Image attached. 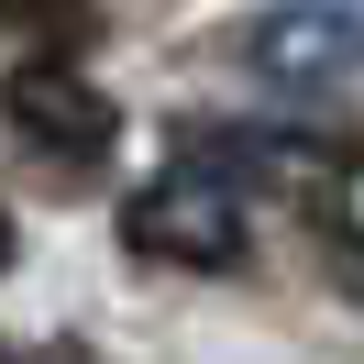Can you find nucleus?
<instances>
[{"label":"nucleus","instance_id":"f257e3e1","mask_svg":"<svg viewBox=\"0 0 364 364\" xmlns=\"http://www.w3.org/2000/svg\"><path fill=\"white\" fill-rule=\"evenodd\" d=\"M122 243H133L144 265H177V276H221L232 254H243V199H232V177H210V166L144 177L133 199H122Z\"/></svg>","mask_w":364,"mask_h":364},{"label":"nucleus","instance_id":"f03ea898","mask_svg":"<svg viewBox=\"0 0 364 364\" xmlns=\"http://www.w3.org/2000/svg\"><path fill=\"white\" fill-rule=\"evenodd\" d=\"M0 111H11V133H23L45 166H100V155L122 144L111 89H89L67 55H23V67H11V89H0Z\"/></svg>","mask_w":364,"mask_h":364},{"label":"nucleus","instance_id":"7ed1b4c3","mask_svg":"<svg viewBox=\"0 0 364 364\" xmlns=\"http://www.w3.org/2000/svg\"><path fill=\"white\" fill-rule=\"evenodd\" d=\"M243 67L276 89H331L364 67V0H276L243 23Z\"/></svg>","mask_w":364,"mask_h":364},{"label":"nucleus","instance_id":"20e7f679","mask_svg":"<svg viewBox=\"0 0 364 364\" xmlns=\"http://www.w3.org/2000/svg\"><path fill=\"white\" fill-rule=\"evenodd\" d=\"M331 232L364 254V155H342V166H331Z\"/></svg>","mask_w":364,"mask_h":364},{"label":"nucleus","instance_id":"39448f33","mask_svg":"<svg viewBox=\"0 0 364 364\" xmlns=\"http://www.w3.org/2000/svg\"><path fill=\"white\" fill-rule=\"evenodd\" d=\"M0 265H11V221H0Z\"/></svg>","mask_w":364,"mask_h":364},{"label":"nucleus","instance_id":"423d86ee","mask_svg":"<svg viewBox=\"0 0 364 364\" xmlns=\"http://www.w3.org/2000/svg\"><path fill=\"white\" fill-rule=\"evenodd\" d=\"M45 364H77V353H67V342H55V353H45Z\"/></svg>","mask_w":364,"mask_h":364}]
</instances>
